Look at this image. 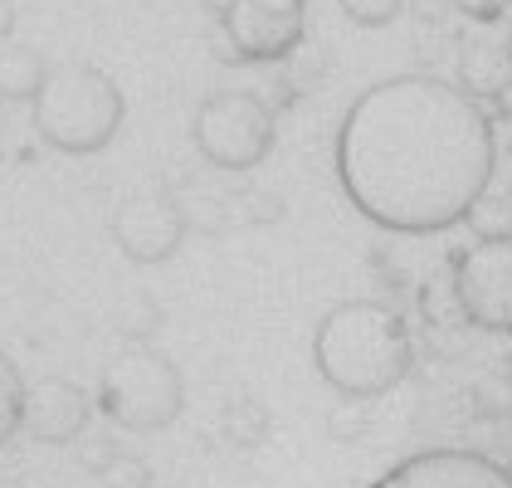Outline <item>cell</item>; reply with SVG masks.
I'll list each match as a JSON object with an SVG mask.
<instances>
[{"instance_id": "1", "label": "cell", "mask_w": 512, "mask_h": 488, "mask_svg": "<svg viewBox=\"0 0 512 488\" xmlns=\"http://www.w3.org/2000/svg\"><path fill=\"white\" fill-rule=\"evenodd\" d=\"M352 205L400 235L449 230L493 176V137L469 98L434 79H391L361 93L337 137Z\"/></svg>"}, {"instance_id": "2", "label": "cell", "mask_w": 512, "mask_h": 488, "mask_svg": "<svg viewBox=\"0 0 512 488\" xmlns=\"http://www.w3.org/2000/svg\"><path fill=\"white\" fill-rule=\"evenodd\" d=\"M317 371L342 391V396H381L410 371V332L400 313L376 303V298H352L337 303L313 337Z\"/></svg>"}, {"instance_id": "3", "label": "cell", "mask_w": 512, "mask_h": 488, "mask_svg": "<svg viewBox=\"0 0 512 488\" xmlns=\"http://www.w3.org/2000/svg\"><path fill=\"white\" fill-rule=\"evenodd\" d=\"M35 127L54 152H103L122 127V88L93 64H64L35 98Z\"/></svg>"}, {"instance_id": "4", "label": "cell", "mask_w": 512, "mask_h": 488, "mask_svg": "<svg viewBox=\"0 0 512 488\" xmlns=\"http://www.w3.org/2000/svg\"><path fill=\"white\" fill-rule=\"evenodd\" d=\"M186 406V381L176 362H166L157 347H142L132 342L127 352H118L113 362L103 366V381H98V410L122 425V430H166Z\"/></svg>"}, {"instance_id": "5", "label": "cell", "mask_w": 512, "mask_h": 488, "mask_svg": "<svg viewBox=\"0 0 512 488\" xmlns=\"http://www.w3.org/2000/svg\"><path fill=\"white\" fill-rule=\"evenodd\" d=\"M196 152L220 171H249L274 147V113L249 93H215L191 122Z\"/></svg>"}, {"instance_id": "6", "label": "cell", "mask_w": 512, "mask_h": 488, "mask_svg": "<svg viewBox=\"0 0 512 488\" xmlns=\"http://www.w3.org/2000/svg\"><path fill=\"white\" fill-rule=\"evenodd\" d=\"M186 215L171 191H132L113 210V240L132 264H166L186 240Z\"/></svg>"}, {"instance_id": "7", "label": "cell", "mask_w": 512, "mask_h": 488, "mask_svg": "<svg viewBox=\"0 0 512 488\" xmlns=\"http://www.w3.org/2000/svg\"><path fill=\"white\" fill-rule=\"evenodd\" d=\"M454 293L469 323L488 332H512V240L473 244L469 254H459Z\"/></svg>"}, {"instance_id": "8", "label": "cell", "mask_w": 512, "mask_h": 488, "mask_svg": "<svg viewBox=\"0 0 512 488\" xmlns=\"http://www.w3.org/2000/svg\"><path fill=\"white\" fill-rule=\"evenodd\" d=\"M303 30V0H230L225 5V35L235 59H278L298 44Z\"/></svg>"}, {"instance_id": "9", "label": "cell", "mask_w": 512, "mask_h": 488, "mask_svg": "<svg viewBox=\"0 0 512 488\" xmlns=\"http://www.w3.org/2000/svg\"><path fill=\"white\" fill-rule=\"evenodd\" d=\"M376 488H512V474L498 469L483 454H464V449H430L415 454L405 464H395Z\"/></svg>"}, {"instance_id": "10", "label": "cell", "mask_w": 512, "mask_h": 488, "mask_svg": "<svg viewBox=\"0 0 512 488\" xmlns=\"http://www.w3.org/2000/svg\"><path fill=\"white\" fill-rule=\"evenodd\" d=\"M88 415H93V401L88 391L64 381V376H49L40 386H25V420L20 430H30L44 445H69L88 430Z\"/></svg>"}, {"instance_id": "11", "label": "cell", "mask_w": 512, "mask_h": 488, "mask_svg": "<svg viewBox=\"0 0 512 488\" xmlns=\"http://www.w3.org/2000/svg\"><path fill=\"white\" fill-rule=\"evenodd\" d=\"M54 69H44V59L30 44H5L0 49V93L5 98H40V88L49 83Z\"/></svg>"}, {"instance_id": "12", "label": "cell", "mask_w": 512, "mask_h": 488, "mask_svg": "<svg viewBox=\"0 0 512 488\" xmlns=\"http://www.w3.org/2000/svg\"><path fill=\"white\" fill-rule=\"evenodd\" d=\"M469 230L478 235V244H503L512 240V196H478V201L469 205Z\"/></svg>"}, {"instance_id": "13", "label": "cell", "mask_w": 512, "mask_h": 488, "mask_svg": "<svg viewBox=\"0 0 512 488\" xmlns=\"http://www.w3.org/2000/svg\"><path fill=\"white\" fill-rule=\"evenodd\" d=\"M225 440H235V445H264V435H269V410L259 406V401H249V396H239L225 406Z\"/></svg>"}, {"instance_id": "14", "label": "cell", "mask_w": 512, "mask_h": 488, "mask_svg": "<svg viewBox=\"0 0 512 488\" xmlns=\"http://www.w3.org/2000/svg\"><path fill=\"white\" fill-rule=\"evenodd\" d=\"M20 420H25V381H20L15 362L0 352V445L15 440Z\"/></svg>"}, {"instance_id": "15", "label": "cell", "mask_w": 512, "mask_h": 488, "mask_svg": "<svg viewBox=\"0 0 512 488\" xmlns=\"http://www.w3.org/2000/svg\"><path fill=\"white\" fill-rule=\"evenodd\" d=\"M366 425H371V415H366V406L361 401H342V406L327 415V430H332V440H361L366 435Z\"/></svg>"}, {"instance_id": "16", "label": "cell", "mask_w": 512, "mask_h": 488, "mask_svg": "<svg viewBox=\"0 0 512 488\" xmlns=\"http://www.w3.org/2000/svg\"><path fill=\"white\" fill-rule=\"evenodd\" d=\"M347 5V15L361 20V25H386L395 10H400V0H342Z\"/></svg>"}, {"instance_id": "17", "label": "cell", "mask_w": 512, "mask_h": 488, "mask_svg": "<svg viewBox=\"0 0 512 488\" xmlns=\"http://www.w3.org/2000/svg\"><path fill=\"white\" fill-rule=\"evenodd\" d=\"M464 74H469L473 88H483V93H493V88H503V69L488 59V54H469V64H464Z\"/></svg>"}, {"instance_id": "18", "label": "cell", "mask_w": 512, "mask_h": 488, "mask_svg": "<svg viewBox=\"0 0 512 488\" xmlns=\"http://www.w3.org/2000/svg\"><path fill=\"white\" fill-rule=\"evenodd\" d=\"M103 479H108V488H147V464L142 459H118Z\"/></svg>"}, {"instance_id": "19", "label": "cell", "mask_w": 512, "mask_h": 488, "mask_svg": "<svg viewBox=\"0 0 512 488\" xmlns=\"http://www.w3.org/2000/svg\"><path fill=\"white\" fill-rule=\"evenodd\" d=\"M459 5H464L469 15H478V20H498L508 0H459Z\"/></svg>"}, {"instance_id": "20", "label": "cell", "mask_w": 512, "mask_h": 488, "mask_svg": "<svg viewBox=\"0 0 512 488\" xmlns=\"http://www.w3.org/2000/svg\"><path fill=\"white\" fill-rule=\"evenodd\" d=\"M508 386H512V357H508Z\"/></svg>"}, {"instance_id": "21", "label": "cell", "mask_w": 512, "mask_h": 488, "mask_svg": "<svg viewBox=\"0 0 512 488\" xmlns=\"http://www.w3.org/2000/svg\"><path fill=\"white\" fill-rule=\"evenodd\" d=\"M508 59H512V44H508Z\"/></svg>"}]
</instances>
